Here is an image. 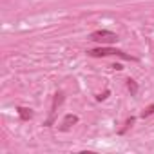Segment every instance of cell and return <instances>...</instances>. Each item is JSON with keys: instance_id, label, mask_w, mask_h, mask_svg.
Here are the masks:
<instances>
[{"instance_id": "6da1fadb", "label": "cell", "mask_w": 154, "mask_h": 154, "mask_svg": "<svg viewBox=\"0 0 154 154\" xmlns=\"http://www.w3.org/2000/svg\"><path fill=\"white\" fill-rule=\"evenodd\" d=\"M87 54H89V56H93V58L120 56V58H123V60H132V62H136V60H138L136 56H131V54H127L125 51H120V49H114V47H98V49H89V51H87Z\"/></svg>"}, {"instance_id": "7a4b0ae2", "label": "cell", "mask_w": 154, "mask_h": 154, "mask_svg": "<svg viewBox=\"0 0 154 154\" xmlns=\"http://www.w3.org/2000/svg\"><path fill=\"white\" fill-rule=\"evenodd\" d=\"M89 38H91L93 42H98V44H114V42H118V40H120L116 33L107 31V29L94 31V33H91V36H89Z\"/></svg>"}, {"instance_id": "3957f363", "label": "cell", "mask_w": 154, "mask_h": 154, "mask_svg": "<svg viewBox=\"0 0 154 154\" xmlns=\"http://www.w3.org/2000/svg\"><path fill=\"white\" fill-rule=\"evenodd\" d=\"M74 123H78V116H74V114H67L65 118H63V122H62V131H69Z\"/></svg>"}, {"instance_id": "277c9868", "label": "cell", "mask_w": 154, "mask_h": 154, "mask_svg": "<svg viewBox=\"0 0 154 154\" xmlns=\"http://www.w3.org/2000/svg\"><path fill=\"white\" fill-rule=\"evenodd\" d=\"M62 102H63V94H62V93H56V94H54V102H53V107H51V118H49L47 125H51V122H53V118H54V112H56V107H58Z\"/></svg>"}, {"instance_id": "5b68a950", "label": "cell", "mask_w": 154, "mask_h": 154, "mask_svg": "<svg viewBox=\"0 0 154 154\" xmlns=\"http://www.w3.org/2000/svg\"><path fill=\"white\" fill-rule=\"evenodd\" d=\"M17 111H18L20 120H24V122H27V120H31V118H33V111H31V109H27V107H18Z\"/></svg>"}, {"instance_id": "8992f818", "label": "cell", "mask_w": 154, "mask_h": 154, "mask_svg": "<svg viewBox=\"0 0 154 154\" xmlns=\"http://www.w3.org/2000/svg\"><path fill=\"white\" fill-rule=\"evenodd\" d=\"M127 87H129L131 94H132V96H136V93H138V85H136V82L129 78V80H127Z\"/></svg>"}, {"instance_id": "52a82bcc", "label": "cell", "mask_w": 154, "mask_h": 154, "mask_svg": "<svg viewBox=\"0 0 154 154\" xmlns=\"http://www.w3.org/2000/svg\"><path fill=\"white\" fill-rule=\"evenodd\" d=\"M150 114H154V105H149V107L141 112V118H147V116H150Z\"/></svg>"}, {"instance_id": "ba28073f", "label": "cell", "mask_w": 154, "mask_h": 154, "mask_svg": "<svg viewBox=\"0 0 154 154\" xmlns=\"http://www.w3.org/2000/svg\"><path fill=\"white\" fill-rule=\"evenodd\" d=\"M132 123H134V118H129V120H127V123H125V127H123V129L120 131V134H125V132H127V129H129V127H131Z\"/></svg>"}, {"instance_id": "9c48e42d", "label": "cell", "mask_w": 154, "mask_h": 154, "mask_svg": "<svg viewBox=\"0 0 154 154\" xmlns=\"http://www.w3.org/2000/svg\"><path fill=\"white\" fill-rule=\"evenodd\" d=\"M107 96H109V91H105L103 94H100V96H96V100H105Z\"/></svg>"}, {"instance_id": "30bf717a", "label": "cell", "mask_w": 154, "mask_h": 154, "mask_svg": "<svg viewBox=\"0 0 154 154\" xmlns=\"http://www.w3.org/2000/svg\"><path fill=\"white\" fill-rule=\"evenodd\" d=\"M111 67H112V69H118V71H122V69H123L120 63H114V65H111Z\"/></svg>"}]
</instances>
